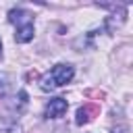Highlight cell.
Instances as JSON below:
<instances>
[{"instance_id": "obj_1", "label": "cell", "mask_w": 133, "mask_h": 133, "mask_svg": "<svg viewBox=\"0 0 133 133\" xmlns=\"http://www.w3.org/2000/svg\"><path fill=\"white\" fill-rule=\"evenodd\" d=\"M73 77H75V69H73L71 64H56V66H52V69L39 79V87H42L44 91H52V89H56V87L66 85Z\"/></svg>"}, {"instance_id": "obj_2", "label": "cell", "mask_w": 133, "mask_h": 133, "mask_svg": "<svg viewBox=\"0 0 133 133\" xmlns=\"http://www.w3.org/2000/svg\"><path fill=\"white\" fill-rule=\"evenodd\" d=\"M66 112V100L64 98H52L46 104V116L48 118H60Z\"/></svg>"}, {"instance_id": "obj_3", "label": "cell", "mask_w": 133, "mask_h": 133, "mask_svg": "<svg viewBox=\"0 0 133 133\" xmlns=\"http://www.w3.org/2000/svg\"><path fill=\"white\" fill-rule=\"evenodd\" d=\"M33 33H35L33 23H23V25H19V27H17L15 39H17L19 44H27V42H31V39H33Z\"/></svg>"}, {"instance_id": "obj_4", "label": "cell", "mask_w": 133, "mask_h": 133, "mask_svg": "<svg viewBox=\"0 0 133 133\" xmlns=\"http://www.w3.org/2000/svg\"><path fill=\"white\" fill-rule=\"evenodd\" d=\"M87 121H89L87 112H85L83 108H79V112H77V125H83V123H87Z\"/></svg>"}, {"instance_id": "obj_5", "label": "cell", "mask_w": 133, "mask_h": 133, "mask_svg": "<svg viewBox=\"0 0 133 133\" xmlns=\"http://www.w3.org/2000/svg\"><path fill=\"white\" fill-rule=\"evenodd\" d=\"M6 91H8V83H6V77H4V75H0V98H2V96H6Z\"/></svg>"}, {"instance_id": "obj_6", "label": "cell", "mask_w": 133, "mask_h": 133, "mask_svg": "<svg viewBox=\"0 0 133 133\" xmlns=\"http://www.w3.org/2000/svg\"><path fill=\"white\" fill-rule=\"evenodd\" d=\"M110 133H129V129H127V127H123V125H121V127H114V129H112V131H110Z\"/></svg>"}, {"instance_id": "obj_7", "label": "cell", "mask_w": 133, "mask_h": 133, "mask_svg": "<svg viewBox=\"0 0 133 133\" xmlns=\"http://www.w3.org/2000/svg\"><path fill=\"white\" fill-rule=\"evenodd\" d=\"M0 56H2V42H0Z\"/></svg>"}]
</instances>
